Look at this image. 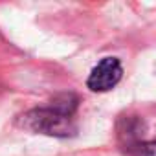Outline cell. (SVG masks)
Listing matches in <instances>:
<instances>
[{
	"label": "cell",
	"instance_id": "1",
	"mask_svg": "<svg viewBox=\"0 0 156 156\" xmlns=\"http://www.w3.org/2000/svg\"><path fill=\"white\" fill-rule=\"evenodd\" d=\"M22 125L35 132H44L51 136H68L75 130L70 112H61L51 108H41L26 114L22 119Z\"/></svg>",
	"mask_w": 156,
	"mask_h": 156
},
{
	"label": "cell",
	"instance_id": "2",
	"mask_svg": "<svg viewBox=\"0 0 156 156\" xmlns=\"http://www.w3.org/2000/svg\"><path fill=\"white\" fill-rule=\"evenodd\" d=\"M121 62L116 57H105L88 75V88L92 92H107L116 87L121 79Z\"/></svg>",
	"mask_w": 156,
	"mask_h": 156
}]
</instances>
